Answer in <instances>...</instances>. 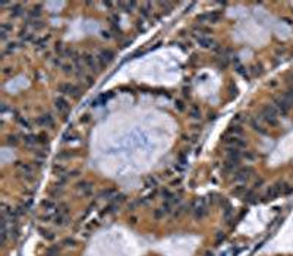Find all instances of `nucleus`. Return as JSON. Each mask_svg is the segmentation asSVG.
<instances>
[{
    "mask_svg": "<svg viewBox=\"0 0 293 256\" xmlns=\"http://www.w3.org/2000/svg\"><path fill=\"white\" fill-rule=\"evenodd\" d=\"M261 117H262V120H265L270 126H277V124H278V120H277L278 113L276 111V108H274L273 106H265L264 107L262 111H261Z\"/></svg>",
    "mask_w": 293,
    "mask_h": 256,
    "instance_id": "f257e3e1",
    "label": "nucleus"
},
{
    "mask_svg": "<svg viewBox=\"0 0 293 256\" xmlns=\"http://www.w3.org/2000/svg\"><path fill=\"white\" fill-rule=\"evenodd\" d=\"M59 92H62L63 95H71L76 100L81 97V89L72 84H60L59 85Z\"/></svg>",
    "mask_w": 293,
    "mask_h": 256,
    "instance_id": "f03ea898",
    "label": "nucleus"
},
{
    "mask_svg": "<svg viewBox=\"0 0 293 256\" xmlns=\"http://www.w3.org/2000/svg\"><path fill=\"white\" fill-rule=\"evenodd\" d=\"M16 168L19 170V173L22 174L24 178L27 180H32L34 178V171H32V167L29 164H25V162H21V161H16Z\"/></svg>",
    "mask_w": 293,
    "mask_h": 256,
    "instance_id": "7ed1b4c3",
    "label": "nucleus"
},
{
    "mask_svg": "<svg viewBox=\"0 0 293 256\" xmlns=\"http://www.w3.org/2000/svg\"><path fill=\"white\" fill-rule=\"evenodd\" d=\"M97 59H98L100 67H106L110 61H113V59H114V53H113L111 50H101Z\"/></svg>",
    "mask_w": 293,
    "mask_h": 256,
    "instance_id": "20e7f679",
    "label": "nucleus"
},
{
    "mask_svg": "<svg viewBox=\"0 0 293 256\" xmlns=\"http://www.w3.org/2000/svg\"><path fill=\"white\" fill-rule=\"evenodd\" d=\"M273 107L276 108V111L278 113V114H282V116H286L289 113V108H290V106H289L287 103H286V100L284 98H276L274 100V104H273Z\"/></svg>",
    "mask_w": 293,
    "mask_h": 256,
    "instance_id": "39448f33",
    "label": "nucleus"
},
{
    "mask_svg": "<svg viewBox=\"0 0 293 256\" xmlns=\"http://www.w3.org/2000/svg\"><path fill=\"white\" fill-rule=\"evenodd\" d=\"M224 144L229 145V146H233V148H245L246 146V141L242 139V138H238V136H226L224 138Z\"/></svg>",
    "mask_w": 293,
    "mask_h": 256,
    "instance_id": "423d86ee",
    "label": "nucleus"
},
{
    "mask_svg": "<svg viewBox=\"0 0 293 256\" xmlns=\"http://www.w3.org/2000/svg\"><path fill=\"white\" fill-rule=\"evenodd\" d=\"M252 174H254V170L251 167H243V168H239L238 171H236V176H235V178L238 180V182H248L249 178L252 177Z\"/></svg>",
    "mask_w": 293,
    "mask_h": 256,
    "instance_id": "0eeeda50",
    "label": "nucleus"
},
{
    "mask_svg": "<svg viewBox=\"0 0 293 256\" xmlns=\"http://www.w3.org/2000/svg\"><path fill=\"white\" fill-rule=\"evenodd\" d=\"M54 107L56 110L59 113H62V114H66L67 111H69V108H71V104L67 103L66 98H63V97H57L54 100Z\"/></svg>",
    "mask_w": 293,
    "mask_h": 256,
    "instance_id": "6e6552de",
    "label": "nucleus"
},
{
    "mask_svg": "<svg viewBox=\"0 0 293 256\" xmlns=\"http://www.w3.org/2000/svg\"><path fill=\"white\" fill-rule=\"evenodd\" d=\"M84 61L87 63V66L93 70V72H100V63H98V59L97 57H94L93 54H85L84 56Z\"/></svg>",
    "mask_w": 293,
    "mask_h": 256,
    "instance_id": "1a4fd4ad",
    "label": "nucleus"
},
{
    "mask_svg": "<svg viewBox=\"0 0 293 256\" xmlns=\"http://www.w3.org/2000/svg\"><path fill=\"white\" fill-rule=\"evenodd\" d=\"M76 190L84 196H89L93 193V184L89 182H79L76 184Z\"/></svg>",
    "mask_w": 293,
    "mask_h": 256,
    "instance_id": "9d476101",
    "label": "nucleus"
},
{
    "mask_svg": "<svg viewBox=\"0 0 293 256\" xmlns=\"http://www.w3.org/2000/svg\"><path fill=\"white\" fill-rule=\"evenodd\" d=\"M226 155H227V160H229V161H238V162H239V158L242 157V154H240V151H239L238 148L227 146Z\"/></svg>",
    "mask_w": 293,
    "mask_h": 256,
    "instance_id": "9b49d317",
    "label": "nucleus"
},
{
    "mask_svg": "<svg viewBox=\"0 0 293 256\" xmlns=\"http://www.w3.org/2000/svg\"><path fill=\"white\" fill-rule=\"evenodd\" d=\"M37 122H38V124H43L44 128H53V126H54V119H53V116L49 114V113L40 116Z\"/></svg>",
    "mask_w": 293,
    "mask_h": 256,
    "instance_id": "f8f14e48",
    "label": "nucleus"
},
{
    "mask_svg": "<svg viewBox=\"0 0 293 256\" xmlns=\"http://www.w3.org/2000/svg\"><path fill=\"white\" fill-rule=\"evenodd\" d=\"M251 126H252V129H254L255 132H258V133H261V135L268 133V130L265 129V126H264L258 119H252V120H251Z\"/></svg>",
    "mask_w": 293,
    "mask_h": 256,
    "instance_id": "ddd939ff",
    "label": "nucleus"
},
{
    "mask_svg": "<svg viewBox=\"0 0 293 256\" xmlns=\"http://www.w3.org/2000/svg\"><path fill=\"white\" fill-rule=\"evenodd\" d=\"M196 41H198V44L202 48H211L214 45V41L211 38H208V37H204V35H199L198 38H196Z\"/></svg>",
    "mask_w": 293,
    "mask_h": 256,
    "instance_id": "4468645a",
    "label": "nucleus"
},
{
    "mask_svg": "<svg viewBox=\"0 0 293 256\" xmlns=\"http://www.w3.org/2000/svg\"><path fill=\"white\" fill-rule=\"evenodd\" d=\"M229 132H230L232 136H238V138H240L242 133H243V128H242L240 124H233V126H230Z\"/></svg>",
    "mask_w": 293,
    "mask_h": 256,
    "instance_id": "2eb2a0df",
    "label": "nucleus"
},
{
    "mask_svg": "<svg viewBox=\"0 0 293 256\" xmlns=\"http://www.w3.org/2000/svg\"><path fill=\"white\" fill-rule=\"evenodd\" d=\"M12 31V25H9V23H2L0 25V38L2 40H6V37H7V34Z\"/></svg>",
    "mask_w": 293,
    "mask_h": 256,
    "instance_id": "dca6fc26",
    "label": "nucleus"
},
{
    "mask_svg": "<svg viewBox=\"0 0 293 256\" xmlns=\"http://www.w3.org/2000/svg\"><path fill=\"white\" fill-rule=\"evenodd\" d=\"M67 221H69V217L67 215H60V214H57L54 217V224L56 225H66Z\"/></svg>",
    "mask_w": 293,
    "mask_h": 256,
    "instance_id": "f3484780",
    "label": "nucleus"
},
{
    "mask_svg": "<svg viewBox=\"0 0 293 256\" xmlns=\"http://www.w3.org/2000/svg\"><path fill=\"white\" fill-rule=\"evenodd\" d=\"M205 215H207V209H205V206H199V208H196V209L194 211L195 220H202Z\"/></svg>",
    "mask_w": 293,
    "mask_h": 256,
    "instance_id": "a211bd4d",
    "label": "nucleus"
},
{
    "mask_svg": "<svg viewBox=\"0 0 293 256\" xmlns=\"http://www.w3.org/2000/svg\"><path fill=\"white\" fill-rule=\"evenodd\" d=\"M220 19H221V13H220V12H211V13H208V22L217 23Z\"/></svg>",
    "mask_w": 293,
    "mask_h": 256,
    "instance_id": "6ab92c4d",
    "label": "nucleus"
},
{
    "mask_svg": "<svg viewBox=\"0 0 293 256\" xmlns=\"http://www.w3.org/2000/svg\"><path fill=\"white\" fill-rule=\"evenodd\" d=\"M189 114H191V117H194V119H199V117H201V108L194 104V106H191V108H189Z\"/></svg>",
    "mask_w": 293,
    "mask_h": 256,
    "instance_id": "aec40b11",
    "label": "nucleus"
},
{
    "mask_svg": "<svg viewBox=\"0 0 293 256\" xmlns=\"http://www.w3.org/2000/svg\"><path fill=\"white\" fill-rule=\"evenodd\" d=\"M246 192H248L246 186H238V187H235V189H233V195H235V196H242V198H243Z\"/></svg>",
    "mask_w": 293,
    "mask_h": 256,
    "instance_id": "412c9836",
    "label": "nucleus"
},
{
    "mask_svg": "<svg viewBox=\"0 0 293 256\" xmlns=\"http://www.w3.org/2000/svg\"><path fill=\"white\" fill-rule=\"evenodd\" d=\"M53 173H54L56 176H63V174H66V170H65V167L63 166H59V164H54L53 166Z\"/></svg>",
    "mask_w": 293,
    "mask_h": 256,
    "instance_id": "4be33fe9",
    "label": "nucleus"
},
{
    "mask_svg": "<svg viewBox=\"0 0 293 256\" xmlns=\"http://www.w3.org/2000/svg\"><path fill=\"white\" fill-rule=\"evenodd\" d=\"M277 196H278V193L276 192V189H274V186H271L270 189L267 190L265 198H267V199H270V200H273V199H276Z\"/></svg>",
    "mask_w": 293,
    "mask_h": 256,
    "instance_id": "5701e85b",
    "label": "nucleus"
},
{
    "mask_svg": "<svg viewBox=\"0 0 293 256\" xmlns=\"http://www.w3.org/2000/svg\"><path fill=\"white\" fill-rule=\"evenodd\" d=\"M236 72L239 73V75H242L245 79H249V73H248V70L245 69L243 66H240L239 63H236Z\"/></svg>",
    "mask_w": 293,
    "mask_h": 256,
    "instance_id": "b1692460",
    "label": "nucleus"
},
{
    "mask_svg": "<svg viewBox=\"0 0 293 256\" xmlns=\"http://www.w3.org/2000/svg\"><path fill=\"white\" fill-rule=\"evenodd\" d=\"M6 145H7V146H16L18 145V138L15 136V135H9V136L6 138Z\"/></svg>",
    "mask_w": 293,
    "mask_h": 256,
    "instance_id": "393cba45",
    "label": "nucleus"
},
{
    "mask_svg": "<svg viewBox=\"0 0 293 256\" xmlns=\"http://www.w3.org/2000/svg\"><path fill=\"white\" fill-rule=\"evenodd\" d=\"M57 214L67 215V214H69V206H67V204H60V205L57 206Z\"/></svg>",
    "mask_w": 293,
    "mask_h": 256,
    "instance_id": "a878e982",
    "label": "nucleus"
},
{
    "mask_svg": "<svg viewBox=\"0 0 293 256\" xmlns=\"http://www.w3.org/2000/svg\"><path fill=\"white\" fill-rule=\"evenodd\" d=\"M59 253H60V249H59L57 246H51V247L47 249L45 256H59Z\"/></svg>",
    "mask_w": 293,
    "mask_h": 256,
    "instance_id": "bb28decb",
    "label": "nucleus"
},
{
    "mask_svg": "<svg viewBox=\"0 0 293 256\" xmlns=\"http://www.w3.org/2000/svg\"><path fill=\"white\" fill-rule=\"evenodd\" d=\"M24 142L27 145H34L35 142H38V141H37V136H35V135H27V136H24Z\"/></svg>",
    "mask_w": 293,
    "mask_h": 256,
    "instance_id": "cd10ccee",
    "label": "nucleus"
},
{
    "mask_svg": "<svg viewBox=\"0 0 293 256\" xmlns=\"http://www.w3.org/2000/svg\"><path fill=\"white\" fill-rule=\"evenodd\" d=\"M283 98L286 100V103H287L289 106H293V88L290 89V91H287L286 94L283 95Z\"/></svg>",
    "mask_w": 293,
    "mask_h": 256,
    "instance_id": "c85d7f7f",
    "label": "nucleus"
},
{
    "mask_svg": "<svg viewBox=\"0 0 293 256\" xmlns=\"http://www.w3.org/2000/svg\"><path fill=\"white\" fill-rule=\"evenodd\" d=\"M251 72L254 73V76H261L262 75V66L261 65H254L251 67Z\"/></svg>",
    "mask_w": 293,
    "mask_h": 256,
    "instance_id": "c756f323",
    "label": "nucleus"
},
{
    "mask_svg": "<svg viewBox=\"0 0 293 256\" xmlns=\"http://www.w3.org/2000/svg\"><path fill=\"white\" fill-rule=\"evenodd\" d=\"M40 15H41V6H35L29 12V16L31 18H40Z\"/></svg>",
    "mask_w": 293,
    "mask_h": 256,
    "instance_id": "7c9ffc66",
    "label": "nucleus"
},
{
    "mask_svg": "<svg viewBox=\"0 0 293 256\" xmlns=\"http://www.w3.org/2000/svg\"><path fill=\"white\" fill-rule=\"evenodd\" d=\"M63 245L66 246V247H75L76 246V240L72 239V237H66V239L63 240Z\"/></svg>",
    "mask_w": 293,
    "mask_h": 256,
    "instance_id": "2f4dec72",
    "label": "nucleus"
},
{
    "mask_svg": "<svg viewBox=\"0 0 293 256\" xmlns=\"http://www.w3.org/2000/svg\"><path fill=\"white\" fill-rule=\"evenodd\" d=\"M125 200H126V196L122 195V193H117V195L114 196L113 199H111V202H113V204H117V205H119L120 202H125Z\"/></svg>",
    "mask_w": 293,
    "mask_h": 256,
    "instance_id": "473e14b6",
    "label": "nucleus"
},
{
    "mask_svg": "<svg viewBox=\"0 0 293 256\" xmlns=\"http://www.w3.org/2000/svg\"><path fill=\"white\" fill-rule=\"evenodd\" d=\"M37 141H38L40 144H47V142H49V135L44 133V132L37 135Z\"/></svg>",
    "mask_w": 293,
    "mask_h": 256,
    "instance_id": "72a5a7b5",
    "label": "nucleus"
},
{
    "mask_svg": "<svg viewBox=\"0 0 293 256\" xmlns=\"http://www.w3.org/2000/svg\"><path fill=\"white\" fill-rule=\"evenodd\" d=\"M16 119H18V123H19L22 128H25V129H29V128H31V126H29V122H28L25 117H19V116H18Z\"/></svg>",
    "mask_w": 293,
    "mask_h": 256,
    "instance_id": "f704fd0d",
    "label": "nucleus"
},
{
    "mask_svg": "<svg viewBox=\"0 0 293 256\" xmlns=\"http://www.w3.org/2000/svg\"><path fill=\"white\" fill-rule=\"evenodd\" d=\"M78 136H76V133H73V132H66V133L63 135V141H75Z\"/></svg>",
    "mask_w": 293,
    "mask_h": 256,
    "instance_id": "c9c22d12",
    "label": "nucleus"
},
{
    "mask_svg": "<svg viewBox=\"0 0 293 256\" xmlns=\"http://www.w3.org/2000/svg\"><path fill=\"white\" fill-rule=\"evenodd\" d=\"M40 231H41V236L43 237H45L47 240H54V234L53 233H50V231H45V230H43V228H40Z\"/></svg>",
    "mask_w": 293,
    "mask_h": 256,
    "instance_id": "e433bc0d",
    "label": "nucleus"
},
{
    "mask_svg": "<svg viewBox=\"0 0 293 256\" xmlns=\"http://www.w3.org/2000/svg\"><path fill=\"white\" fill-rule=\"evenodd\" d=\"M41 205H43V208H45V209H53V208H54V202H53V200H47V199H45V200H43V202H41Z\"/></svg>",
    "mask_w": 293,
    "mask_h": 256,
    "instance_id": "4c0bfd02",
    "label": "nucleus"
},
{
    "mask_svg": "<svg viewBox=\"0 0 293 256\" xmlns=\"http://www.w3.org/2000/svg\"><path fill=\"white\" fill-rule=\"evenodd\" d=\"M243 158L246 160V161H254L255 158H256V155H255L252 151H246V152L243 154Z\"/></svg>",
    "mask_w": 293,
    "mask_h": 256,
    "instance_id": "58836bf2",
    "label": "nucleus"
},
{
    "mask_svg": "<svg viewBox=\"0 0 293 256\" xmlns=\"http://www.w3.org/2000/svg\"><path fill=\"white\" fill-rule=\"evenodd\" d=\"M120 7L125 9V12H132V9L135 7V3H119Z\"/></svg>",
    "mask_w": 293,
    "mask_h": 256,
    "instance_id": "ea45409f",
    "label": "nucleus"
},
{
    "mask_svg": "<svg viewBox=\"0 0 293 256\" xmlns=\"http://www.w3.org/2000/svg\"><path fill=\"white\" fill-rule=\"evenodd\" d=\"M163 217H164V212H163V209H161V208H158V209H155V211H154V220H155V221H158V220H161Z\"/></svg>",
    "mask_w": 293,
    "mask_h": 256,
    "instance_id": "a19ab883",
    "label": "nucleus"
},
{
    "mask_svg": "<svg viewBox=\"0 0 293 256\" xmlns=\"http://www.w3.org/2000/svg\"><path fill=\"white\" fill-rule=\"evenodd\" d=\"M22 6H15L13 9H12V16H19V15H22Z\"/></svg>",
    "mask_w": 293,
    "mask_h": 256,
    "instance_id": "79ce46f5",
    "label": "nucleus"
},
{
    "mask_svg": "<svg viewBox=\"0 0 293 256\" xmlns=\"http://www.w3.org/2000/svg\"><path fill=\"white\" fill-rule=\"evenodd\" d=\"M224 237H226V236H224V233H223V231H218V233H217V236H216V246L220 245L221 241L224 240Z\"/></svg>",
    "mask_w": 293,
    "mask_h": 256,
    "instance_id": "37998d69",
    "label": "nucleus"
},
{
    "mask_svg": "<svg viewBox=\"0 0 293 256\" xmlns=\"http://www.w3.org/2000/svg\"><path fill=\"white\" fill-rule=\"evenodd\" d=\"M229 91H230V94H232V97H233V95H235V97L238 95V86H236V85L233 84V82H230V84H229Z\"/></svg>",
    "mask_w": 293,
    "mask_h": 256,
    "instance_id": "c03bdc74",
    "label": "nucleus"
},
{
    "mask_svg": "<svg viewBox=\"0 0 293 256\" xmlns=\"http://www.w3.org/2000/svg\"><path fill=\"white\" fill-rule=\"evenodd\" d=\"M161 209H163V212H164V214L171 212V204H170V202H164V204H163V206H161Z\"/></svg>",
    "mask_w": 293,
    "mask_h": 256,
    "instance_id": "a18cd8bd",
    "label": "nucleus"
},
{
    "mask_svg": "<svg viewBox=\"0 0 293 256\" xmlns=\"http://www.w3.org/2000/svg\"><path fill=\"white\" fill-rule=\"evenodd\" d=\"M175 107H176L177 111H185V104H183V101L177 100L176 103H175Z\"/></svg>",
    "mask_w": 293,
    "mask_h": 256,
    "instance_id": "49530a36",
    "label": "nucleus"
},
{
    "mask_svg": "<svg viewBox=\"0 0 293 256\" xmlns=\"http://www.w3.org/2000/svg\"><path fill=\"white\" fill-rule=\"evenodd\" d=\"M147 186H148V187H155V186H157V180H155L154 177H148L147 178Z\"/></svg>",
    "mask_w": 293,
    "mask_h": 256,
    "instance_id": "de8ad7c7",
    "label": "nucleus"
},
{
    "mask_svg": "<svg viewBox=\"0 0 293 256\" xmlns=\"http://www.w3.org/2000/svg\"><path fill=\"white\" fill-rule=\"evenodd\" d=\"M196 21L201 23H204L208 21V13H205V15H199V16H196Z\"/></svg>",
    "mask_w": 293,
    "mask_h": 256,
    "instance_id": "09e8293b",
    "label": "nucleus"
},
{
    "mask_svg": "<svg viewBox=\"0 0 293 256\" xmlns=\"http://www.w3.org/2000/svg\"><path fill=\"white\" fill-rule=\"evenodd\" d=\"M31 25H32V28H34V29H40V28H43V22H41V21H38V19H37V21H32V23H31Z\"/></svg>",
    "mask_w": 293,
    "mask_h": 256,
    "instance_id": "8fccbe9b",
    "label": "nucleus"
},
{
    "mask_svg": "<svg viewBox=\"0 0 293 256\" xmlns=\"http://www.w3.org/2000/svg\"><path fill=\"white\" fill-rule=\"evenodd\" d=\"M63 72H65V73H72L73 72V67L71 66V65H65V66H63Z\"/></svg>",
    "mask_w": 293,
    "mask_h": 256,
    "instance_id": "3c124183",
    "label": "nucleus"
},
{
    "mask_svg": "<svg viewBox=\"0 0 293 256\" xmlns=\"http://www.w3.org/2000/svg\"><path fill=\"white\" fill-rule=\"evenodd\" d=\"M79 120H81V123H88L89 120H91V117H89V114H84Z\"/></svg>",
    "mask_w": 293,
    "mask_h": 256,
    "instance_id": "603ef678",
    "label": "nucleus"
},
{
    "mask_svg": "<svg viewBox=\"0 0 293 256\" xmlns=\"http://www.w3.org/2000/svg\"><path fill=\"white\" fill-rule=\"evenodd\" d=\"M138 205H139V202H132L131 205H127V209H129V211H135V208Z\"/></svg>",
    "mask_w": 293,
    "mask_h": 256,
    "instance_id": "864d4df0",
    "label": "nucleus"
},
{
    "mask_svg": "<svg viewBox=\"0 0 293 256\" xmlns=\"http://www.w3.org/2000/svg\"><path fill=\"white\" fill-rule=\"evenodd\" d=\"M183 211H185V208H183V206H180V208H177V211H175V214H173V215H175V217H179Z\"/></svg>",
    "mask_w": 293,
    "mask_h": 256,
    "instance_id": "5fc2aeb1",
    "label": "nucleus"
},
{
    "mask_svg": "<svg viewBox=\"0 0 293 256\" xmlns=\"http://www.w3.org/2000/svg\"><path fill=\"white\" fill-rule=\"evenodd\" d=\"M67 176H69V177H78V176H79V171H78V170H73V171L67 173Z\"/></svg>",
    "mask_w": 293,
    "mask_h": 256,
    "instance_id": "6e6d98bb",
    "label": "nucleus"
},
{
    "mask_svg": "<svg viewBox=\"0 0 293 256\" xmlns=\"http://www.w3.org/2000/svg\"><path fill=\"white\" fill-rule=\"evenodd\" d=\"M12 72H13L12 67H5V69H3V73H5V75H11Z\"/></svg>",
    "mask_w": 293,
    "mask_h": 256,
    "instance_id": "4d7b16f0",
    "label": "nucleus"
},
{
    "mask_svg": "<svg viewBox=\"0 0 293 256\" xmlns=\"http://www.w3.org/2000/svg\"><path fill=\"white\" fill-rule=\"evenodd\" d=\"M85 79H87V85H88V86H91V85L94 84V81H93V78H91V76H87Z\"/></svg>",
    "mask_w": 293,
    "mask_h": 256,
    "instance_id": "13d9d810",
    "label": "nucleus"
},
{
    "mask_svg": "<svg viewBox=\"0 0 293 256\" xmlns=\"http://www.w3.org/2000/svg\"><path fill=\"white\" fill-rule=\"evenodd\" d=\"M12 236H13V239H18V236H19V233H18V228H13V230H12Z\"/></svg>",
    "mask_w": 293,
    "mask_h": 256,
    "instance_id": "bf43d9fd",
    "label": "nucleus"
},
{
    "mask_svg": "<svg viewBox=\"0 0 293 256\" xmlns=\"http://www.w3.org/2000/svg\"><path fill=\"white\" fill-rule=\"evenodd\" d=\"M101 35H103V38H110V35H109V32H107V31H103V32H101Z\"/></svg>",
    "mask_w": 293,
    "mask_h": 256,
    "instance_id": "052dcab7",
    "label": "nucleus"
},
{
    "mask_svg": "<svg viewBox=\"0 0 293 256\" xmlns=\"http://www.w3.org/2000/svg\"><path fill=\"white\" fill-rule=\"evenodd\" d=\"M261 184H262V178H260L258 182H255V187H260Z\"/></svg>",
    "mask_w": 293,
    "mask_h": 256,
    "instance_id": "680f3d73",
    "label": "nucleus"
},
{
    "mask_svg": "<svg viewBox=\"0 0 293 256\" xmlns=\"http://www.w3.org/2000/svg\"><path fill=\"white\" fill-rule=\"evenodd\" d=\"M204 256H214V253H213V252H210V250H207L204 253Z\"/></svg>",
    "mask_w": 293,
    "mask_h": 256,
    "instance_id": "e2e57ef3",
    "label": "nucleus"
},
{
    "mask_svg": "<svg viewBox=\"0 0 293 256\" xmlns=\"http://www.w3.org/2000/svg\"><path fill=\"white\" fill-rule=\"evenodd\" d=\"M129 223H131V224H135V223H136V218H135V217H132V218H131V220H129Z\"/></svg>",
    "mask_w": 293,
    "mask_h": 256,
    "instance_id": "0e129e2a",
    "label": "nucleus"
}]
</instances>
